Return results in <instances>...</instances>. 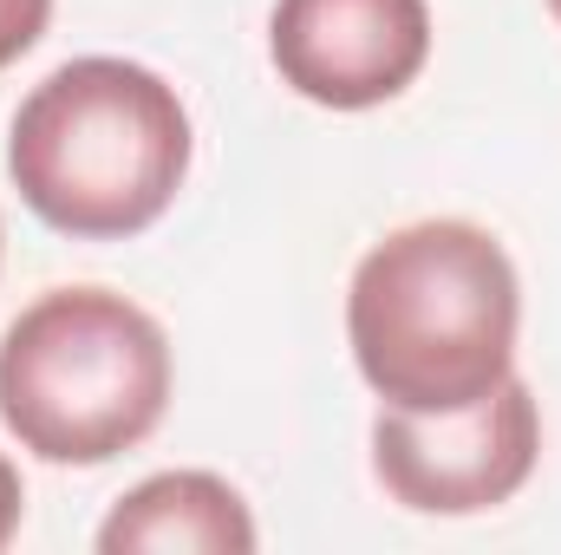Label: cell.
I'll list each match as a JSON object with an SVG mask.
<instances>
[{
    "label": "cell",
    "instance_id": "1",
    "mask_svg": "<svg viewBox=\"0 0 561 555\" xmlns=\"http://www.w3.org/2000/svg\"><path fill=\"white\" fill-rule=\"evenodd\" d=\"M523 275L463 216H424L359 256L346 281V347L379 406L457 412L516 373Z\"/></svg>",
    "mask_w": 561,
    "mask_h": 555
},
{
    "label": "cell",
    "instance_id": "2",
    "mask_svg": "<svg viewBox=\"0 0 561 555\" xmlns=\"http://www.w3.org/2000/svg\"><path fill=\"white\" fill-rule=\"evenodd\" d=\"M190 157L196 132L176 86L118 53L53 66L7 132L20 203L72 242H125L163 223Z\"/></svg>",
    "mask_w": 561,
    "mask_h": 555
},
{
    "label": "cell",
    "instance_id": "3",
    "mask_svg": "<svg viewBox=\"0 0 561 555\" xmlns=\"http://www.w3.org/2000/svg\"><path fill=\"white\" fill-rule=\"evenodd\" d=\"M163 320L112 287H46L0 333V424L39 464H112L170 412Z\"/></svg>",
    "mask_w": 561,
    "mask_h": 555
},
{
    "label": "cell",
    "instance_id": "4",
    "mask_svg": "<svg viewBox=\"0 0 561 555\" xmlns=\"http://www.w3.org/2000/svg\"><path fill=\"white\" fill-rule=\"evenodd\" d=\"M536 457L542 399L516 373L457 412L379 406L373 418V477L412 517H483L536 477Z\"/></svg>",
    "mask_w": 561,
    "mask_h": 555
},
{
    "label": "cell",
    "instance_id": "5",
    "mask_svg": "<svg viewBox=\"0 0 561 555\" xmlns=\"http://www.w3.org/2000/svg\"><path fill=\"white\" fill-rule=\"evenodd\" d=\"M268 59L280 86L327 112L392 105L431 59L424 0H275Z\"/></svg>",
    "mask_w": 561,
    "mask_h": 555
},
{
    "label": "cell",
    "instance_id": "6",
    "mask_svg": "<svg viewBox=\"0 0 561 555\" xmlns=\"http://www.w3.org/2000/svg\"><path fill=\"white\" fill-rule=\"evenodd\" d=\"M255 543L249 497L216 471H157L99 523V555H249Z\"/></svg>",
    "mask_w": 561,
    "mask_h": 555
},
{
    "label": "cell",
    "instance_id": "7",
    "mask_svg": "<svg viewBox=\"0 0 561 555\" xmlns=\"http://www.w3.org/2000/svg\"><path fill=\"white\" fill-rule=\"evenodd\" d=\"M46 20H53V0H0V72L46 39Z\"/></svg>",
    "mask_w": 561,
    "mask_h": 555
},
{
    "label": "cell",
    "instance_id": "8",
    "mask_svg": "<svg viewBox=\"0 0 561 555\" xmlns=\"http://www.w3.org/2000/svg\"><path fill=\"white\" fill-rule=\"evenodd\" d=\"M20 517H26V490H20V471H13V457L0 451V550L20 536Z\"/></svg>",
    "mask_w": 561,
    "mask_h": 555
},
{
    "label": "cell",
    "instance_id": "9",
    "mask_svg": "<svg viewBox=\"0 0 561 555\" xmlns=\"http://www.w3.org/2000/svg\"><path fill=\"white\" fill-rule=\"evenodd\" d=\"M549 13H556V20H561V0H549Z\"/></svg>",
    "mask_w": 561,
    "mask_h": 555
},
{
    "label": "cell",
    "instance_id": "10",
    "mask_svg": "<svg viewBox=\"0 0 561 555\" xmlns=\"http://www.w3.org/2000/svg\"><path fill=\"white\" fill-rule=\"evenodd\" d=\"M0 256H7V236H0Z\"/></svg>",
    "mask_w": 561,
    "mask_h": 555
}]
</instances>
